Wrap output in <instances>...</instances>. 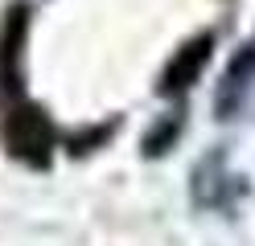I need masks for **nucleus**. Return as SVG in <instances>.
<instances>
[{
  "label": "nucleus",
  "mask_w": 255,
  "mask_h": 246,
  "mask_svg": "<svg viewBox=\"0 0 255 246\" xmlns=\"http://www.w3.org/2000/svg\"><path fill=\"white\" fill-rule=\"evenodd\" d=\"M181 123H185V115H169V119H165V127L156 131V136H144V152L161 156L165 148L173 144V136H177V131H181Z\"/></svg>",
  "instance_id": "39448f33"
},
{
  "label": "nucleus",
  "mask_w": 255,
  "mask_h": 246,
  "mask_svg": "<svg viewBox=\"0 0 255 246\" xmlns=\"http://www.w3.org/2000/svg\"><path fill=\"white\" fill-rule=\"evenodd\" d=\"M210 49H214V33H198L194 41H185L177 54L169 58L165 74H161V94H169V98L173 94H185L202 78L206 62H210Z\"/></svg>",
  "instance_id": "7ed1b4c3"
},
{
  "label": "nucleus",
  "mask_w": 255,
  "mask_h": 246,
  "mask_svg": "<svg viewBox=\"0 0 255 246\" xmlns=\"http://www.w3.org/2000/svg\"><path fill=\"white\" fill-rule=\"evenodd\" d=\"M243 193H247L243 176H235L227 168V156H222V152H210L194 168V201L202 209H231Z\"/></svg>",
  "instance_id": "f03ea898"
},
{
  "label": "nucleus",
  "mask_w": 255,
  "mask_h": 246,
  "mask_svg": "<svg viewBox=\"0 0 255 246\" xmlns=\"http://www.w3.org/2000/svg\"><path fill=\"white\" fill-rule=\"evenodd\" d=\"M0 136L4 148L29 168H45L54 156V123L37 103L25 98V90L0 98Z\"/></svg>",
  "instance_id": "f257e3e1"
},
{
  "label": "nucleus",
  "mask_w": 255,
  "mask_h": 246,
  "mask_svg": "<svg viewBox=\"0 0 255 246\" xmlns=\"http://www.w3.org/2000/svg\"><path fill=\"white\" fill-rule=\"evenodd\" d=\"M251 82H255V41L243 45V49L231 58L227 74H222V82H218V90H214V111H218V119H235V111L243 107Z\"/></svg>",
  "instance_id": "20e7f679"
}]
</instances>
